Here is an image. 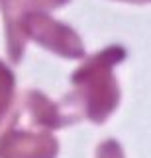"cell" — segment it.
I'll return each mask as SVG.
<instances>
[{"mask_svg": "<svg viewBox=\"0 0 151 158\" xmlns=\"http://www.w3.org/2000/svg\"><path fill=\"white\" fill-rule=\"evenodd\" d=\"M10 84H12V76H10V72L6 70L2 64H0V90H2L4 86H10ZM8 102H10V92L0 94V113H2V109H4V107H8Z\"/></svg>", "mask_w": 151, "mask_h": 158, "instance_id": "cell-1", "label": "cell"}]
</instances>
